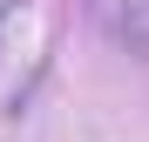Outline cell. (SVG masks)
<instances>
[{"instance_id": "1", "label": "cell", "mask_w": 149, "mask_h": 142, "mask_svg": "<svg viewBox=\"0 0 149 142\" xmlns=\"http://www.w3.org/2000/svg\"><path fill=\"white\" fill-rule=\"evenodd\" d=\"M95 20L109 27V41L149 54V0H95Z\"/></svg>"}, {"instance_id": "2", "label": "cell", "mask_w": 149, "mask_h": 142, "mask_svg": "<svg viewBox=\"0 0 149 142\" xmlns=\"http://www.w3.org/2000/svg\"><path fill=\"white\" fill-rule=\"evenodd\" d=\"M14 14H20V0H0V34L14 27Z\"/></svg>"}]
</instances>
